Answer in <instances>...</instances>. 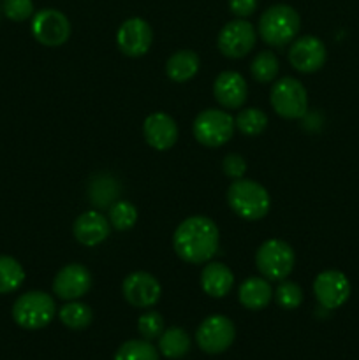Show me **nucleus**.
I'll return each mask as SVG.
<instances>
[{
  "label": "nucleus",
  "mask_w": 359,
  "mask_h": 360,
  "mask_svg": "<svg viewBox=\"0 0 359 360\" xmlns=\"http://www.w3.org/2000/svg\"><path fill=\"white\" fill-rule=\"evenodd\" d=\"M218 243V227L211 218L201 214L183 220L172 236L176 255L189 264H204L213 259Z\"/></svg>",
  "instance_id": "obj_1"
},
{
  "label": "nucleus",
  "mask_w": 359,
  "mask_h": 360,
  "mask_svg": "<svg viewBox=\"0 0 359 360\" xmlns=\"http://www.w3.org/2000/svg\"><path fill=\"white\" fill-rule=\"evenodd\" d=\"M301 28V18L294 7L275 4L259 18V35L266 44L282 48L292 42Z\"/></svg>",
  "instance_id": "obj_2"
},
{
  "label": "nucleus",
  "mask_w": 359,
  "mask_h": 360,
  "mask_svg": "<svg viewBox=\"0 0 359 360\" xmlns=\"http://www.w3.org/2000/svg\"><path fill=\"white\" fill-rule=\"evenodd\" d=\"M229 207L243 220H260L267 214L271 207V199L267 190L253 179L239 178L231 183L227 188Z\"/></svg>",
  "instance_id": "obj_3"
},
{
  "label": "nucleus",
  "mask_w": 359,
  "mask_h": 360,
  "mask_svg": "<svg viewBox=\"0 0 359 360\" xmlns=\"http://www.w3.org/2000/svg\"><path fill=\"white\" fill-rule=\"evenodd\" d=\"M56 313L53 297L46 292L30 290L14 301L13 319L20 327L28 330H37L49 326Z\"/></svg>",
  "instance_id": "obj_4"
},
{
  "label": "nucleus",
  "mask_w": 359,
  "mask_h": 360,
  "mask_svg": "<svg viewBox=\"0 0 359 360\" xmlns=\"http://www.w3.org/2000/svg\"><path fill=\"white\" fill-rule=\"evenodd\" d=\"M296 255L289 243L282 239H267L256 253V266L266 280L282 281L294 269Z\"/></svg>",
  "instance_id": "obj_5"
},
{
  "label": "nucleus",
  "mask_w": 359,
  "mask_h": 360,
  "mask_svg": "<svg viewBox=\"0 0 359 360\" xmlns=\"http://www.w3.org/2000/svg\"><path fill=\"white\" fill-rule=\"evenodd\" d=\"M234 118L224 109H204L194 120V137L199 144L218 148L229 143L234 134Z\"/></svg>",
  "instance_id": "obj_6"
},
{
  "label": "nucleus",
  "mask_w": 359,
  "mask_h": 360,
  "mask_svg": "<svg viewBox=\"0 0 359 360\" xmlns=\"http://www.w3.org/2000/svg\"><path fill=\"white\" fill-rule=\"evenodd\" d=\"M270 102L275 112L285 120H299L308 111V94L301 81L294 77L278 79L271 88Z\"/></svg>",
  "instance_id": "obj_7"
},
{
  "label": "nucleus",
  "mask_w": 359,
  "mask_h": 360,
  "mask_svg": "<svg viewBox=\"0 0 359 360\" xmlns=\"http://www.w3.org/2000/svg\"><path fill=\"white\" fill-rule=\"evenodd\" d=\"M236 338V327L227 316L213 315L203 320L196 333V343L204 354L217 355L227 350Z\"/></svg>",
  "instance_id": "obj_8"
},
{
  "label": "nucleus",
  "mask_w": 359,
  "mask_h": 360,
  "mask_svg": "<svg viewBox=\"0 0 359 360\" xmlns=\"http://www.w3.org/2000/svg\"><path fill=\"white\" fill-rule=\"evenodd\" d=\"M257 41V32L243 18L232 20L218 34V49L227 58H243L253 49Z\"/></svg>",
  "instance_id": "obj_9"
},
{
  "label": "nucleus",
  "mask_w": 359,
  "mask_h": 360,
  "mask_svg": "<svg viewBox=\"0 0 359 360\" xmlns=\"http://www.w3.org/2000/svg\"><path fill=\"white\" fill-rule=\"evenodd\" d=\"M32 34L41 44L55 48L65 44L70 37V21L56 9H42L32 18Z\"/></svg>",
  "instance_id": "obj_10"
},
{
  "label": "nucleus",
  "mask_w": 359,
  "mask_h": 360,
  "mask_svg": "<svg viewBox=\"0 0 359 360\" xmlns=\"http://www.w3.org/2000/svg\"><path fill=\"white\" fill-rule=\"evenodd\" d=\"M153 42V30L143 18H129L123 21L116 34V44L123 55L130 58L146 55Z\"/></svg>",
  "instance_id": "obj_11"
},
{
  "label": "nucleus",
  "mask_w": 359,
  "mask_h": 360,
  "mask_svg": "<svg viewBox=\"0 0 359 360\" xmlns=\"http://www.w3.org/2000/svg\"><path fill=\"white\" fill-rule=\"evenodd\" d=\"M326 58V46L315 35H303V37L294 39L289 49V62L303 74H312L322 69Z\"/></svg>",
  "instance_id": "obj_12"
},
{
  "label": "nucleus",
  "mask_w": 359,
  "mask_h": 360,
  "mask_svg": "<svg viewBox=\"0 0 359 360\" xmlns=\"http://www.w3.org/2000/svg\"><path fill=\"white\" fill-rule=\"evenodd\" d=\"M122 292L125 301L134 308H151L158 302L162 294L160 283L157 278L144 271H137V273L129 274L123 280Z\"/></svg>",
  "instance_id": "obj_13"
},
{
  "label": "nucleus",
  "mask_w": 359,
  "mask_h": 360,
  "mask_svg": "<svg viewBox=\"0 0 359 360\" xmlns=\"http://www.w3.org/2000/svg\"><path fill=\"white\" fill-rule=\"evenodd\" d=\"M313 294L322 308L336 309L351 297V283L340 271H324L313 281Z\"/></svg>",
  "instance_id": "obj_14"
},
{
  "label": "nucleus",
  "mask_w": 359,
  "mask_h": 360,
  "mask_svg": "<svg viewBox=\"0 0 359 360\" xmlns=\"http://www.w3.org/2000/svg\"><path fill=\"white\" fill-rule=\"evenodd\" d=\"M92 288V274L81 264H67L53 280V292L62 301H76Z\"/></svg>",
  "instance_id": "obj_15"
},
{
  "label": "nucleus",
  "mask_w": 359,
  "mask_h": 360,
  "mask_svg": "<svg viewBox=\"0 0 359 360\" xmlns=\"http://www.w3.org/2000/svg\"><path fill=\"white\" fill-rule=\"evenodd\" d=\"M213 95L224 109H239L248 95L245 77L234 70L220 72L213 83Z\"/></svg>",
  "instance_id": "obj_16"
},
{
  "label": "nucleus",
  "mask_w": 359,
  "mask_h": 360,
  "mask_svg": "<svg viewBox=\"0 0 359 360\" xmlns=\"http://www.w3.org/2000/svg\"><path fill=\"white\" fill-rule=\"evenodd\" d=\"M143 134L153 150L165 151L178 141V125L165 112H151L143 123Z\"/></svg>",
  "instance_id": "obj_17"
},
{
  "label": "nucleus",
  "mask_w": 359,
  "mask_h": 360,
  "mask_svg": "<svg viewBox=\"0 0 359 360\" xmlns=\"http://www.w3.org/2000/svg\"><path fill=\"white\" fill-rule=\"evenodd\" d=\"M109 220L99 211H84L74 221V238L83 246H97L109 236Z\"/></svg>",
  "instance_id": "obj_18"
},
{
  "label": "nucleus",
  "mask_w": 359,
  "mask_h": 360,
  "mask_svg": "<svg viewBox=\"0 0 359 360\" xmlns=\"http://www.w3.org/2000/svg\"><path fill=\"white\" fill-rule=\"evenodd\" d=\"M234 285V274L225 264L208 262L201 273V287L210 297L220 299L231 292Z\"/></svg>",
  "instance_id": "obj_19"
},
{
  "label": "nucleus",
  "mask_w": 359,
  "mask_h": 360,
  "mask_svg": "<svg viewBox=\"0 0 359 360\" xmlns=\"http://www.w3.org/2000/svg\"><path fill=\"white\" fill-rule=\"evenodd\" d=\"M238 299L246 309L259 311L264 309L273 299V288L264 278H248L239 285Z\"/></svg>",
  "instance_id": "obj_20"
},
{
  "label": "nucleus",
  "mask_w": 359,
  "mask_h": 360,
  "mask_svg": "<svg viewBox=\"0 0 359 360\" xmlns=\"http://www.w3.org/2000/svg\"><path fill=\"white\" fill-rule=\"evenodd\" d=\"M199 65L201 60L197 53L190 51V49H182L169 56V60L165 62V74L175 83H187L196 76Z\"/></svg>",
  "instance_id": "obj_21"
},
{
  "label": "nucleus",
  "mask_w": 359,
  "mask_h": 360,
  "mask_svg": "<svg viewBox=\"0 0 359 360\" xmlns=\"http://www.w3.org/2000/svg\"><path fill=\"white\" fill-rule=\"evenodd\" d=\"M190 336L180 327H171L165 329L158 338V350L168 359H182L189 354L190 350Z\"/></svg>",
  "instance_id": "obj_22"
},
{
  "label": "nucleus",
  "mask_w": 359,
  "mask_h": 360,
  "mask_svg": "<svg viewBox=\"0 0 359 360\" xmlns=\"http://www.w3.org/2000/svg\"><path fill=\"white\" fill-rule=\"evenodd\" d=\"M90 200L94 206L108 207L113 204V200L118 195V183L109 174H97L90 181Z\"/></svg>",
  "instance_id": "obj_23"
},
{
  "label": "nucleus",
  "mask_w": 359,
  "mask_h": 360,
  "mask_svg": "<svg viewBox=\"0 0 359 360\" xmlns=\"http://www.w3.org/2000/svg\"><path fill=\"white\" fill-rule=\"evenodd\" d=\"M58 316L60 322L65 327H69V329L83 330L87 329L92 323V320H94V311H92L90 306L84 304V302L70 301L67 302L65 306H62Z\"/></svg>",
  "instance_id": "obj_24"
},
{
  "label": "nucleus",
  "mask_w": 359,
  "mask_h": 360,
  "mask_svg": "<svg viewBox=\"0 0 359 360\" xmlns=\"http://www.w3.org/2000/svg\"><path fill=\"white\" fill-rule=\"evenodd\" d=\"M25 281V271L14 257L0 255V294L18 290Z\"/></svg>",
  "instance_id": "obj_25"
},
{
  "label": "nucleus",
  "mask_w": 359,
  "mask_h": 360,
  "mask_svg": "<svg viewBox=\"0 0 359 360\" xmlns=\"http://www.w3.org/2000/svg\"><path fill=\"white\" fill-rule=\"evenodd\" d=\"M278 70H280V62H278V56L271 51L257 53L250 63V72H252L253 79L259 81V83L275 81L278 76Z\"/></svg>",
  "instance_id": "obj_26"
},
{
  "label": "nucleus",
  "mask_w": 359,
  "mask_h": 360,
  "mask_svg": "<svg viewBox=\"0 0 359 360\" xmlns=\"http://www.w3.org/2000/svg\"><path fill=\"white\" fill-rule=\"evenodd\" d=\"M236 129L241 134L248 137H256L259 134L264 132V129L267 127V116L266 112L260 111L259 108H248L241 109V111L236 115L234 118Z\"/></svg>",
  "instance_id": "obj_27"
},
{
  "label": "nucleus",
  "mask_w": 359,
  "mask_h": 360,
  "mask_svg": "<svg viewBox=\"0 0 359 360\" xmlns=\"http://www.w3.org/2000/svg\"><path fill=\"white\" fill-rule=\"evenodd\" d=\"M115 360H158V352L150 341L130 340L116 350Z\"/></svg>",
  "instance_id": "obj_28"
},
{
  "label": "nucleus",
  "mask_w": 359,
  "mask_h": 360,
  "mask_svg": "<svg viewBox=\"0 0 359 360\" xmlns=\"http://www.w3.org/2000/svg\"><path fill=\"white\" fill-rule=\"evenodd\" d=\"M109 224L116 231H129L137 221V210L129 200H118L109 206Z\"/></svg>",
  "instance_id": "obj_29"
},
{
  "label": "nucleus",
  "mask_w": 359,
  "mask_h": 360,
  "mask_svg": "<svg viewBox=\"0 0 359 360\" xmlns=\"http://www.w3.org/2000/svg\"><path fill=\"white\" fill-rule=\"evenodd\" d=\"M275 301H277V304L284 309L299 308L303 302L301 287H299L298 283H294V281L282 280L277 292H275Z\"/></svg>",
  "instance_id": "obj_30"
},
{
  "label": "nucleus",
  "mask_w": 359,
  "mask_h": 360,
  "mask_svg": "<svg viewBox=\"0 0 359 360\" xmlns=\"http://www.w3.org/2000/svg\"><path fill=\"white\" fill-rule=\"evenodd\" d=\"M137 329H139L141 336L146 341L157 340V338H160V334L165 330L164 319H162L160 313L148 311L139 316V320H137Z\"/></svg>",
  "instance_id": "obj_31"
},
{
  "label": "nucleus",
  "mask_w": 359,
  "mask_h": 360,
  "mask_svg": "<svg viewBox=\"0 0 359 360\" xmlns=\"http://www.w3.org/2000/svg\"><path fill=\"white\" fill-rule=\"evenodd\" d=\"M2 11L9 20L25 21L34 16V2L32 0H4Z\"/></svg>",
  "instance_id": "obj_32"
},
{
  "label": "nucleus",
  "mask_w": 359,
  "mask_h": 360,
  "mask_svg": "<svg viewBox=\"0 0 359 360\" xmlns=\"http://www.w3.org/2000/svg\"><path fill=\"white\" fill-rule=\"evenodd\" d=\"M222 169H224L225 176H229V178H232V179H239L245 176L246 162L241 155L229 153L227 157L222 160Z\"/></svg>",
  "instance_id": "obj_33"
},
{
  "label": "nucleus",
  "mask_w": 359,
  "mask_h": 360,
  "mask_svg": "<svg viewBox=\"0 0 359 360\" xmlns=\"http://www.w3.org/2000/svg\"><path fill=\"white\" fill-rule=\"evenodd\" d=\"M229 9L236 18H248L257 9V0H229Z\"/></svg>",
  "instance_id": "obj_34"
},
{
  "label": "nucleus",
  "mask_w": 359,
  "mask_h": 360,
  "mask_svg": "<svg viewBox=\"0 0 359 360\" xmlns=\"http://www.w3.org/2000/svg\"><path fill=\"white\" fill-rule=\"evenodd\" d=\"M0 9H2V6H0Z\"/></svg>",
  "instance_id": "obj_35"
}]
</instances>
